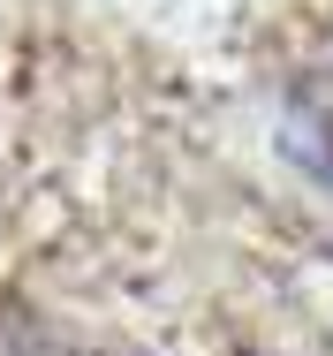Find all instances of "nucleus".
<instances>
[{
  "label": "nucleus",
  "instance_id": "1",
  "mask_svg": "<svg viewBox=\"0 0 333 356\" xmlns=\"http://www.w3.org/2000/svg\"><path fill=\"white\" fill-rule=\"evenodd\" d=\"M288 144L311 159V175L333 182V69L295 83V99H288Z\"/></svg>",
  "mask_w": 333,
  "mask_h": 356
}]
</instances>
